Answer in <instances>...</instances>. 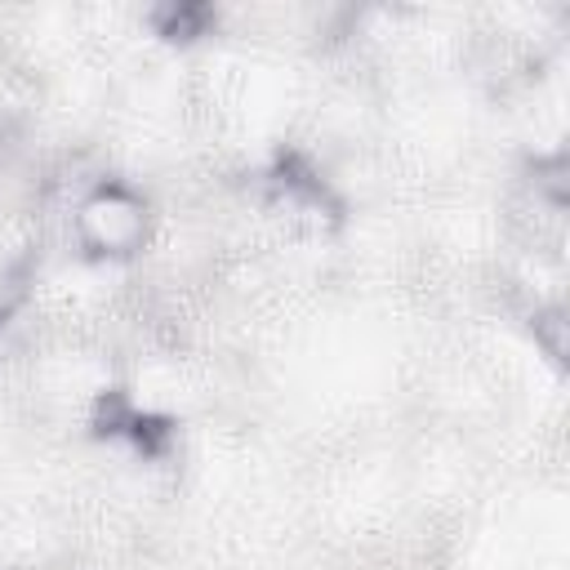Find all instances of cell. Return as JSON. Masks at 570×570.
Masks as SVG:
<instances>
[{
  "label": "cell",
  "mask_w": 570,
  "mask_h": 570,
  "mask_svg": "<svg viewBox=\"0 0 570 570\" xmlns=\"http://www.w3.org/2000/svg\"><path fill=\"white\" fill-rule=\"evenodd\" d=\"M525 321H530L534 347H539L552 365H566V356H570V312H566V303H561V298L530 303Z\"/></svg>",
  "instance_id": "cell-3"
},
{
  "label": "cell",
  "mask_w": 570,
  "mask_h": 570,
  "mask_svg": "<svg viewBox=\"0 0 570 570\" xmlns=\"http://www.w3.org/2000/svg\"><path fill=\"white\" fill-rule=\"evenodd\" d=\"M71 245L94 263H129L156 236L151 200L125 178H98L67 205Z\"/></svg>",
  "instance_id": "cell-1"
},
{
  "label": "cell",
  "mask_w": 570,
  "mask_h": 570,
  "mask_svg": "<svg viewBox=\"0 0 570 570\" xmlns=\"http://www.w3.org/2000/svg\"><path fill=\"white\" fill-rule=\"evenodd\" d=\"M142 22L151 27V36L169 40V45H191L200 36H209L218 27V9L214 4H196V0H169L142 13Z\"/></svg>",
  "instance_id": "cell-2"
}]
</instances>
